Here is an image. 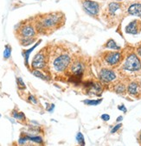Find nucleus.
Listing matches in <instances>:
<instances>
[{"mask_svg":"<svg viewBox=\"0 0 141 146\" xmlns=\"http://www.w3.org/2000/svg\"><path fill=\"white\" fill-rule=\"evenodd\" d=\"M128 94L131 95H135L138 94V85L136 82H132L129 86H128Z\"/></svg>","mask_w":141,"mask_h":146,"instance_id":"ddd939ff","label":"nucleus"},{"mask_svg":"<svg viewBox=\"0 0 141 146\" xmlns=\"http://www.w3.org/2000/svg\"><path fill=\"white\" fill-rule=\"evenodd\" d=\"M99 76H100V79L104 82H111L114 80H115L116 78V74L114 71L106 69V68L101 69L99 74Z\"/></svg>","mask_w":141,"mask_h":146,"instance_id":"6e6552de","label":"nucleus"},{"mask_svg":"<svg viewBox=\"0 0 141 146\" xmlns=\"http://www.w3.org/2000/svg\"><path fill=\"white\" fill-rule=\"evenodd\" d=\"M37 46V44H36V45H34L31 48H30L29 50H26V51H23V55H24V57H25V64L28 66V61H29V55H30V54L34 50V48H36Z\"/></svg>","mask_w":141,"mask_h":146,"instance_id":"a211bd4d","label":"nucleus"},{"mask_svg":"<svg viewBox=\"0 0 141 146\" xmlns=\"http://www.w3.org/2000/svg\"><path fill=\"white\" fill-rule=\"evenodd\" d=\"M120 8V4L115 3V2L110 3L109 5H108V10H109V12H110L111 14H114Z\"/></svg>","mask_w":141,"mask_h":146,"instance_id":"2eb2a0df","label":"nucleus"},{"mask_svg":"<svg viewBox=\"0 0 141 146\" xmlns=\"http://www.w3.org/2000/svg\"><path fill=\"white\" fill-rule=\"evenodd\" d=\"M64 17L62 13L54 12L43 15L42 17H39L35 22V28L37 31L44 33L46 31H54L60 27L62 20Z\"/></svg>","mask_w":141,"mask_h":146,"instance_id":"f257e3e1","label":"nucleus"},{"mask_svg":"<svg viewBox=\"0 0 141 146\" xmlns=\"http://www.w3.org/2000/svg\"><path fill=\"white\" fill-rule=\"evenodd\" d=\"M32 74L35 75V76L37 77V78H40V79L43 80H49V78L47 75H45L43 72L40 71V69H34V70L32 71Z\"/></svg>","mask_w":141,"mask_h":146,"instance_id":"dca6fc26","label":"nucleus"},{"mask_svg":"<svg viewBox=\"0 0 141 146\" xmlns=\"http://www.w3.org/2000/svg\"><path fill=\"white\" fill-rule=\"evenodd\" d=\"M29 100H30V101H31V102H32V103H34V104H37V99H36L33 95H30Z\"/></svg>","mask_w":141,"mask_h":146,"instance_id":"bb28decb","label":"nucleus"},{"mask_svg":"<svg viewBox=\"0 0 141 146\" xmlns=\"http://www.w3.org/2000/svg\"><path fill=\"white\" fill-rule=\"evenodd\" d=\"M123 68L126 70H128V71H137V70L140 69L141 62L138 60V58L137 57V55L132 54H130L127 57L126 62L124 63Z\"/></svg>","mask_w":141,"mask_h":146,"instance_id":"39448f33","label":"nucleus"},{"mask_svg":"<svg viewBox=\"0 0 141 146\" xmlns=\"http://www.w3.org/2000/svg\"><path fill=\"white\" fill-rule=\"evenodd\" d=\"M118 108H119V110L122 111L123 112H126V108L125 107V106H124V105H122V106H118Z\"/></svg>","mask_w":141,"mask_h":146,"instance_id":"cd10ccee","label":"nucleus"},{"mask_svg":"<svg viewBox=\"0 0 141 146\" xmlns=\"http://www.w3.org/2000/svg\"><path fill=\"white\" fill-rule=\"evenodd\" d=\"M138 21L134 20L132 22H131L126 28V31L128 34H137L138 33Z\"/></svg>","mask_w":141,"mask_h":146,"instance_id":"f8f14e48","label":"nucleus"},{"mask_svg":"<svg viewBox=\"0 0 141 146\" xmlns=\"http://www.w3.org/2000/svg\"><path fill=\"white\" fill-rule=\"evenodd\" d=\"M126 91V87L124 85H119V86H116L115 87V92L117 94H124Z\"/></svg>","mask_w":141,"mask_h":146,"instance_id":"412c9836","label":"nucleus"},{"mask_svg":"<svg viewBox=\"0 0 141 146\" xmlns=\"http://www.w3.org/2000/svg\"><path fill=\"white\" fill-rule=\"evenodd\" d=\"M105 59H106V62L109 65H115L120 60V53H119V52H111V53L106 54V56L105 57Z\"/></svg>","mask_w":141,"mask_h":146,"instance_id":"9d476101","label":"nucleus"},{"mask_svg":"<svg viewBox=\"0 0 141 146\" xmlns=\"http://www.w3.org/2000/svg\"><path fill=\"white\" fill-rule=\"evenodd\" d=\"M85 87L88 89L87 93L88 94L100 95V94L102 92V86L98 82H88V83H87Z\"/></svg>","mask_w":141,"mask_h":146,"instance_id":"0eeeda50","label":"nucleus"},{"mask_svg":"<svg viewBox=\"0 0 141 146\" xmlns=\"http://www.w3.org/2000/svg\"><path fill=\"white\" fill-rule=\"evenodd\" d=\"M102 101V99L101 100H84V103L86 105H89V106H97L99 105L100 103H101Z\"/></svg>","mask_w":141,"mask_h":146,"instance_id":"6ab92c4d","label":"nucleus"},{"mask_svg":"<svg viewBox=\"0 0 141 146\" xmlns=\"http://www.w3.org/2000/svg\"><path fill=\"white\" fill-rule=\"evenodd\" d=\"M121 126H122V125H121V124L117 125L116 126H114V129H112V130L111 131V132H112V133H114V132H115V131H118Z\"/></svg>","mask_w":141,"mask_h":146,"instance_id":"a878e982","label":"nucleus"},{"mask_svg":"<svg viewBox=\"0 0 141 146\" xmlns=\"http://www.w3.org/2000/svg\"><path fill=\"white\" fill-rule=\"evenodd\" d=\"M122 119H123V118H122V117L120 116V117H119V118L117 119V122H120V121H121Z\"/></svg>","mask_w":141,"mask_h":146,"instance_id":"c85d7f7f","label":"nucleus"},{"mask_svg":"<svg viewBox=\"0 0 141 146\" xmlns=\"http://www.w3.org/2000/svg\"><path fill=\"white\" fill-rule=\"evenodd\" d=\"M36 41L35 37H24V38H19V42L22 46H29L32 44Z\"/></svg>","mask_w":141,"mask_h":146,"instance_id":"4468645a","label":"nucleus"},{"mask_svg":"<svg viewBox=\"0 0 141 146\" xmlns=\"http://www.w3.org/2000/svg\"><path fill=\"white\" fill-rule=\"evenodd\" d=\"M47 65V54L45 48L42 49L35 55L31 62V67L34 69H44Z\"/></svg>","mask_w":141,"mask_h":146,"instance_id":"7ed1b4c3","label":"nucleus"},{"mask_svg":"<svg viewBox=\"0 0 141 146\" xmlns=\"http://www.w3.org/2000/svg\"><path fill=\"white\" fill-rule=\"evenodd\" d=\"M127 11L132 16L141 17V4H133L130 5Z\"/></svg>","mask_w":141,"mask_h":146,"instance_id":"9b49d317","label":"nucleus"},{"mask_svg":"<svg viewBox=\"0 0 141 146\" xmlns=\"http://www.w3.org/2000/svg\"><path fill=\"white\" fill-rule=\"evenodd\" d=\"M11 48L7 45L5 47V52H4V57H5V59H8V58L11 56Z\"/></svg>","mask_w":141,"mask_h":146,"instance_id":"4be33fe9","label":"nucleus"},{"mask_svg":"<svg viewBox=\"0 0 141 146\" xmlns=\"http://www.w3.org/2000/svg\"><path fill=\"white\" fill-rule=\"evenodd\" d=\"M84 71V66L80 62H75L70 66V72L74 77H80Z\"/></svg>","mask_w":141,"mask_h":146,"instance_id":"1a4fd4ad","label":"nucleus"},{"mask_svg":"<svg viewBox=\"0 0 141 146\" xmlns=\"http://www.w3.org/2000/svg\"><path fill=\"white\" fill-rule=\"evenodd\" d=\"M101 119H103L104 121H108L110 119V116L108 114H103L101 115Z\"/></svg>","mask_w":141,"mask_h":146,"instance_id":"393cba45","label":"nucleus"},{"mask_svg":"<svg viewBox=\"0 0 141 146\" xmlns=\"http://www.w3.org/2000/svg\"><path fill=\"white\" fill-rule=\"evenodd\" d=\"M140 141H141V134H140Z\"/></svg>","mask_w":141,"mask_h":146,"instance_id":"7c9ffc66","label":"nucleus"},{"mask_svg":"<svg viewBox=\"0 0 141 146\" xmlns=\"http://www.w3.org/2000/svg\"><path fill=\"white\" fill-rule=\"evenodd\" d=\"M138 54H139V55H141V47L138 48Z\"/></svg>","mask_w":141,"mask_h":146,"instance_id":"c756f323","label":"nucleus"},{"mask_svg":"<svg viewBox=\"0 0 141 146\" xmlns=\"http://www.w3.org/2000/svg\"><path fill=\"white\" fill-rule=\"evenodd\" d=\"M117 1H121V0H117Z\"/></svg>","mask_w":141,"mask_h":146,"instance_id":"2f4dec72","label":"nucleus"},{"mask_svg":"<svg viewBox=\"0 0 141 146\" xmlns=\"http://www.w3.org/2000/svg\"><path fill=\"white\" fill-rule=\"evenodd\" d=\"M18 35L20 38L24 37H35L37 35V30L35 26L31 23L22 24L18 30Z\"/></svg>","mask_w":141,"mask_h":146,"instance_id":"20e7f679","label":"nucleus"},{"mask_svg":"<svg viewBox=\"0 0 141 146\" xmlns=\"http://www.w3.org/2000/svg\"><path fill=\"white\" fill-rule=\"evenodd\" d=\"M71 59L67 54H61L55 58L53 61V68L56 72H63L70 66Z\"/></svg>","mask_w":141,"mask_h":146,"instance_id":"f03ea898","label":"nucleus"},{"mask_svg":"<svg viewBox=\"0 0 141 146\" xmlns=\"http://www.w3.org/2000/svg\"><path fill=\"white\" fill-rule=\"evenodd\" d=\"M82 7L90 16H97L100 11V5L93 0H84L82 2Z\"/></svg>","mask_w":141,"mask_h":146,"instance_id":"423d86ee","label":"nucleus"},{"mask_svg":"<svg viewBox=\"0 0 141 146\" xmlns=\"http://www.w3.org/2000/svg\"><path fill=\"white\" fill-rule=\"evenodd\" d=\"M12 116L14 117V118H16L17 119L21 120V121L25 119V116H24V114H23V112H17V111H14L12 112Z\"/></svg>","mask_w":141,"mask_h":146,"instance_id":"aec40b11","label":"nucleus"},{"mask_svg":"<svg viewBox=\"0 0 141 146\" xmlns=\"http://www.w3.org/2000/svg\"><path fill=\"white\" fill-rule=\"evenodd\" d=\"M106 47L108 48H112V49H117V50L120 49V47L116 44V42L112 39H111L107 42V43L106 44Z\"/></svg>","mask_w":141,"mask_h":146,"instance_id":"f3484780","label":"nucleus"},{"mask_svg":"<svg viewBox=\"0 0 141 146\" xmlns=\"http://www.w3.org/2000/svg\"><path fill=\"white\" fill-rule=\"evenodd\" d=\"M76 139H77V141H78V143H79L80 144H81V145H84V144H85V141H84L83 135H82L80 132H79V133L77 134V136H76Z\"/></svg>","mask_w":141,"mask_h":146,"instance_id":"b1692460","label":"nucleus"},{"mask_svg":"<svg viewBox=\"0 0 141 146\" xmlns=\"http://www.w3.org/2000/svg\"><path fill=\"white\" fill-rule=\"evenodd\" d=\"M17 86H18V88L19 89H25L26 88L25 84H24L23 80L21 78H17Z\"/></svg>","mask_w":141,"mask_h":146,"instance_id":"5701e85b","label":"nucleus"}]
</instances>
